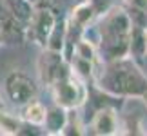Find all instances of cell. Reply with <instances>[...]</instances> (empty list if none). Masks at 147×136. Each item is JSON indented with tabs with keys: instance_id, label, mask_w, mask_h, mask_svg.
<instances>
[{
	"instance_id": "cell-1",
	"label": "cell",
	"mask_w": 147,
	"mask_h": 136,
	"mask_svg": "<svg viewBox=\"0 0 147 136\" xmlns=\"http://www.w3.org/2000/svg\"><path fill=\"white\" fill-rule=\"evenodd\" d=\"M93 82L102 93L115 98H142L147 93V76L133 56L116 60H98L94 65Z\"/></svg>"
},
{
	"instance_id": "cell-2",
	"label": "cell",
	"mask_w": 147,
	"mask_h": 136,
	"mask_svg": "<svg viewBox=\"0 0 147 136\" xmlns=\"http://www.w3.org/2000/svg\"><path fill=\"white\" fill-rule=\"evenodd\" d=\"M93 42L96 44L98 55L104 62L129 56L133 18L123 7L111 5L105 13L98 15V20L93 24Z\"/></svg>"
},
{
	"instance_id": "cell-3",
	"label": "cell",
	"mask_w": 147,
	"mask_h": 136,
	"mask_svg": "<svg viewBox=\"0 0 147 136\" xmlns=\"http://www.w3.org/2000/svg\"><path fill=\"white\" fill-rule=\"evenodd\" d=\"M51 94H53L55 104L62 105L67 111L80 109L89 100V91L84 83V78L75 75L73 71L51 86Z\"/></svg>"
},
{
	"instance_id": "cell-4",
	"label": "cell",
	"mask_w": 147,
	"mask_h": 136,
	"mask_svg": "<svg viewBox=\"0 0 147 136\" xmlns=\"http://www.w3.org/2000/svg\"><path fill=\"white\" fill-rule=\"evenodd\" d=\"M69 73H71V65L64 56V53L44 49V53L38 58V78L44 86L51 89L55 82H58L60 78H64Z\"/></svg>"
},
{
	"instance_id": "cell-5",
	"label": "cell",
	"mask_w": 147,
	"mask_h": 136,
	"mask_svg": "<svg viewBox=\"0 0 147 136\" xmlns=\"http://www.w3.org/2000/svg\"><path fill=\"white\" fill-rule=\"evenodd\" d=\"M56 20H58V16H56L55 11L44 9V7L33 9L29 20L26 24V38L35 42L36 45H40L42 49H46L47 40L51 36V31H53Z\"/></svg>"
},
{
	"instance_id": "cell-6",
	"label": "cell",
	"mask_w": 147,
	"mask_h": 136,
	"mask_svg": "<svg viewBox=\"0 0 147 136\" xmlns=\"http://www.w3.org/2000/svg\"><path fill=\"white\" fill-rule=\"evenodd\" d=\"M4 91L7 100L16 107H24L36 98V83L24 73H11L4 82Z\"/></svg>"
},
{
	"instance_id": "cell-7",
	"label": "cell",
	"mask_w": 147,
	"mask_h": 136,
	"mask_svg": "<svg viewBox=\"0 0 147 136\" xmlns=\"http://www.w3.org/2000/svg\"><path fill=\"white\" fill-rule=\"evenodd\" d=\"M91 133L98 136H115L120 133V120L113 107H102L93 114Z\"/></svg>"
},
{
	"instance_id": "cell-8",
	"label": "cell",
	"mask_w": 147,
	"mask_h": 136,
	"mask_svg": "<svg viewBox=\"0 0 147 136\" xmlns=\"http://www.w3.org/2000/svg\"><path fill=\"white\" fill-rule=\"evenodd\" d=\"M96 9L93 7V4L89 2V0H84V2L76 4L75 7H73L71 15H69V26L71 27H76L78 31L87 29V27H91V24H94V20H96Z\"/></svg>"
},
{
	"instance_id": "cell-9",
	"label": "cell",
	"mask_w": 147,
	"mask_h": 136,
	"mask_svg": "<svg viewBox=\"0 0 147 136\" xmlns=\"http://www.w3.org/2000/svg\"><path fill=\"white\" fill-rule=\"evenodd\" d=\"M67 120H69L67 109H64L58 104H55L53 107L47 109L46 122H44V133L46 134H64Z\"/></svg>"
},
{
	"instance_id": "cell-10",
	"label": "cell",
	"mask_w": 147,
	"mask_h": 136,
	"mask_svg": "<svg viewBox=\"0 0 147 136\" xmlns=\"http://www.w3.org/2000/svg\"><path fill=\"white\" fill-rule=\"evenodd\" d=\"M145 55H147V27L133 22L131 42H129V56H133L136 60Z\"/></svg>"
},
{
	"instance_id": "cell-11",
	"label": "cell",
	"mask_w": 147,
	"mask_h": 136,
	"mask_svg": "<svg viewBox=\"0 0 147 136\" xmlns=\"http://www.w3.org/2000/svg\"><path fill=\"white\" fill-rule=\"evenodd\" d=\"M67 31H69V22H67V18H62V20L58 18L55 27H53V31H51V36L47 40L46 49L64 53L65 44H67Z\"/></svg>"
},
{
	"instance_id": "cell-12",
	"label": "cell",
	"mask_w": 147,
	"mask_h": 136,
	"mask_svg": "<svg viewBox=\"0 0 147 136\" xmlns=\"http://www.w3.org/2000/svg\"><path fill=\"white\" fill-rule=\"evenodd\" d=\"M46 114H47V107L40 104L38 100H31L29 104L24 105L22 111V120L29 125H36V127H44L46 122Z\"/></svg>"
},
{
	"instance_id": "cell-13",
	"label": "cell",
	"mask_w": 147,
	"mask_h": 136,
	"mask_svg": "<svg viewBox=\"0 0 147 136\" xmlns=\"http://www.w3.org/2000/svg\"><path fill=\"white\" fill-rule=\"evenodd\" d=\"M7 5L11 9V13L16 20H20L22 24H27V20H29V16L33 13V7L31 4L27 2V0H7Z\"/></svg>"
},
{
	"instance_id": "cell-14",
	"label": "cell",
	"mask_w": 147,
	"mask_h": 136,
	"mask_svg": "<svg viewBox=\"0 0 147 136\" xmlns=\"http://www.w3.org/2000/svg\"><path fill=\"white\" fill-rule=\"evenodd\" d=\"M20 131H22L20 118L0 109V134H20Z\"/></svg>"
},
{
	"instance_id": "cell-15",
	"label": "cell",
	"mask_w": 147,
	"mask_h": 136,
	"mask_svg": "<svg viewBox=\"0 0 147 136\" xmlns=\"http://www.w3.org/2000/svg\"><path fill=\"white\" fill-rule=\"evenodd\" d=\"M31 4L33 9L36 7H44V9H51V11H58L62 7V0H27Z\"/></svg>"
},
{
	"instance_id": "cell-16",
	"label": "cell",
	"mask_w": 147,
	"mask_h": 136,
	"mask_svg": "<svg viewBox=\"0 0 147 136\" xmlns=\"http://www.w3.org/2000/svg\"><path fill=\"white\" fill-rule=\"evenodd\" d=\"M127 5V9L131 13H142L147 15V0H122Z\"/></svg>"
},
{
	"instance_id": "cell-17",
	"label": "cell",
	"mask_w": 147,
	"mask_h": 136,
	"mask_svg": "<svg viewBox=\"0 0 147 136\" xmlns=\"http://www.w3.org/2000/svg\"><path fill=\"white\" fill-rule=\"evenodd\" d=\"M9 18H13V13H11L9 5H7V0H0V22H7Z\"/></svg>"
},
{
	"instance_id": "cell-18",
	"label": "cell",
	"mask_w": 147,
	"mask_h": 136,
	"mask_svg": "<svg viewBox=\"0 0 147 136\" xmlns=\"http://www.w3.org/2000/svg\"><path fill=\"white\" fill-rule=\"evenodd\" d=\"M89 2L93 4V7L96 9V13H98V15L105 13V11L111 7V0H89Z\"/></svg>"
},
{
	"instance_id": "cell-19",
	"label": "cell",
	"mask_w": 147,
	"mask_h": 136,
	"mask_svg": "<svg viewBox=\"0 0 147 136\" xmlns=\"http://www.w3.org/2000/svg\"><path fill=\"white\" fill-rule=\"evenodd\" d=\"M4 40H5V38H4V24L0 22V44H2Z\"/></svg>"
},
{
	"instance_id": "cell-20",
	"label": "cell",
	"mask_w": 147,
	"mask_h": 136,
	"mask_svg": "<svg viewBox=\"0 0 147 136\" xmlns=\"http://www.w3.org/2000/svg\"><path fill=\"white\" fill-rule=\"evenodd\" d=\"M142 102H144V105H145V107H147V93H145V94H144V96H142Z\"/></svg>"
},
{
	"instance_id": "cell-21",
	"label": "cell",
	"mask_w": 147,
	"mask_h": 136,
	"mask_svg": "<svg viewBox=\"0 0 147 136\" xmlns=\"http://www.w3.org/2000/svg\"><path fill=\"white\" fill-rule=\"evenodd\" d=\"M0 109H2V102H0Z\"/></svg>"
}]
</instances>
